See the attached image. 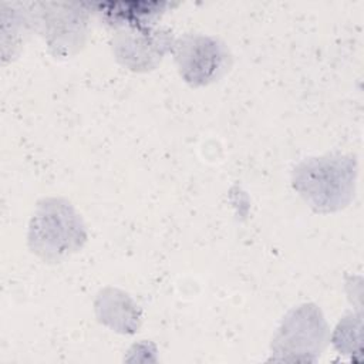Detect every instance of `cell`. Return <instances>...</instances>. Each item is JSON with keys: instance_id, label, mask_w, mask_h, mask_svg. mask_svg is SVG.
<instances>
[{"instance_id": "obj_1", "label": "cell", "mask_w": 364, "mask_h": 364, "mask_svg": "<svg viewBox=\"0 0 364 364\" xmlns=\"http://www.w3.org/2000/svg\"><path fill=\"white\" fill-rule=\"evenodd\" d=\"M85 226L64 199L47 198L37 203L28 225V246L47 262H58L82 247Z\"/></svg>"}, {"instance_id": "obj_2", "label": "cell", "mask_w": 364, "mask_h": 364, "mask_svg": "<svg viewBox=\"0 0 364 364\" xmlns=\"http://www.w3.org/2000/svg\"><path fill=\"white\" fill-rule=\"evenodd\" d=\"M355 164L344 156L310 158L296 166L293 186L317 212L344 208L354 192Z\"/></svg>"}, {"instance_id": "obj_3", "label": "cell", "mask_w": 364, "mask_h": 364, "mask_svg": "<svg viewBox=\"0 0 364 364\" xmlns=\"http://www.w3.org/2000/svg\"><path fill=\"white\" fill-rule=\"evenodd\" d=\"M172 50L181 77L192 87L208 85L229 68V50L210 36L186 34L173 43Z\"/></svg>"}, {"instance_id": "obj_4", "label": "cell", "mask_w": 364, "mask_h": 364, "mask_svg": "<svg viewBox=\"0 0 364 364\" xmlns=\"http://www.w3.org/2000/svg\"><path fill=\"white\" fill-rule=\"evenodd\" d=\"M172 48L173 41L166 31L152 30L148 26L122 28L112 40V50L118 61L134 71L154 68Z\"/></svg>"}, {"instance_id": "obj_5", "label": "cell", "mask_w": 364, "mask_h": 364, "mask_svg": "<svg viewBox=\"0 0 364 364\" xmlns=\"http://www.w3.org/2000/svg\"><path fill=\"white\" fill-rule=\"evenodd\" d=\"M326 321L314 304L293 309L283 320L274 338L279 353H316L321 350L326 337Z\"/></svg>"}, {"instance_id": "obj_6", "label": "cell", "mask_w": 364, "mask_h": 364, "mask_svg": "<svg viewBox=\"0 0 364 364\" xmlns=\"http://www.w3.org/2000/svg\"><path fill=\"white\" fill-rule=\"evenodd\" d=\"M98 320L119 333H134L139 324V309L129 296L117 289H104L95 300Z\"/></svg>"}, {"instance_id": "obj_7", "label": "cell", "mask_w": 364, "mask_h": 364, "mask_svg": "<svg viewBox=\"0 0 364 364\" xmlns=\"http://www.w3.org/2000/svg\"><path fill=\"white\" fill-rule=\"evenodd\" d=\"M50 46L55 48L68 50L77 44H81V37L84 36L85 28V13L82 10H65V11H53L50 14Z\"/></svg>"}]
</instances>
